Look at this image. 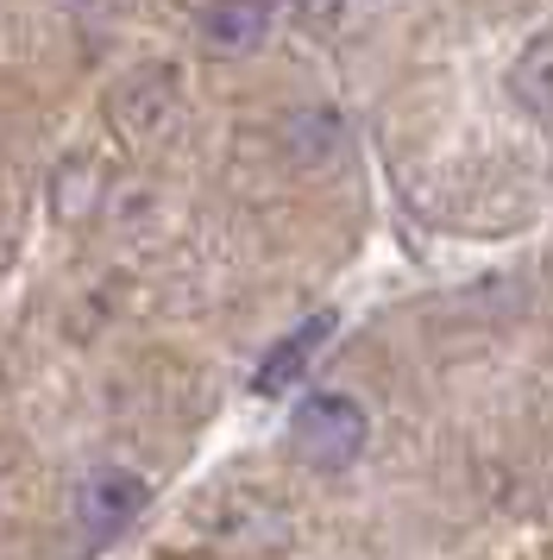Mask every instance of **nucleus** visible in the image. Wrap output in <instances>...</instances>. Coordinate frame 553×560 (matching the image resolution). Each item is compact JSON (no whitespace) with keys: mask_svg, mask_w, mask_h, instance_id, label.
I'll return each mask as SVG.
<instances>
[{"mask_svg":"<svg viewBox=\"0 0 553 560\" xmlns=\"http://www.w3.org/2000/svg\"><path fill=\"white\" fill-rule=\"evenodd\" d=\"M516 89H522L541 114L553 107V38H534V45H528V57L516 63Z\"/></svg>","mask_w":553,"mask_h":560,"instance_id":"nucleus-5","label":"nucleus"},{"mask_svg":"<svg viewBox=\"0 0 553 560\" xmlns=\"http://www.w3.org/2000/svg\"><path fill=\"white\" fill-rule=\"evenodd\" d=\"M145 510H151V485L139 472H126V466H107L95 479H82V491H75V523H82V535L95 548H107L114 535H126Z\"/></svg>","mask_w":553,"mask_h":560,"instance_id":"nucleus-2","label":"nucleus"},{"mask_svg":"<svg viewBox=\"0 0 553 560\" xmlns=\"http://www.w3.org/2000/svg\"><path fill=\"white\" fill-rule=\"evenodd\" d=\"M365 441H372V416L358 397L346 390H315V397H302L296 416H290V447H296L308 466H321V472H340L352 459L365 454Z\"/></svg>","mask_w":553,"mask_h":560,"instance_id":"nucleus-1","label":"nucleus"},{"mask_svg":"<svg viewBox=\"0 0 553 560\" xmlns=\"http://www.w3.org/2000/svg\"><path fill=\"white\" fill-rule=\"evenodd\" d=\"M271 20H276L271 0H208L196 26L214 51H251V45L271 38Z\"/></svg>","mask_w":553,"mask_h":560,"instance_id":"nucleus-4","label":"nucleus"},{"mask_svg":"<svg viewBox=\"0 0 553 560\" xmlns=\"http://www.w3.org/2000/svg\"><path fill=\"white\" fill-rule=\"evenodd\" d=\"M333 328H340V315H333V308H315L308 322H296V328L283 334L271 353L258 359V372H251V390H258V397H283V390H296V384L308 378L315 353H321L327 340H333Z\"/></svg>","mask_w":553,"mask_h":560,"instance_id":"nucleus-3","label":"nucleus"}]
</instances>
